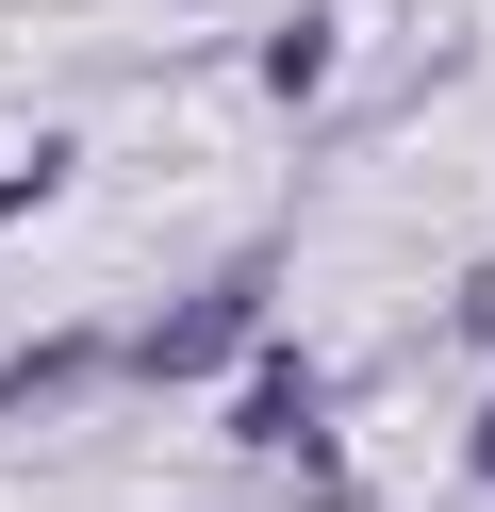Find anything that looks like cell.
<instances>
[{
	"label": "cell",
	"instance_id": "2",
	"mask_svg": "<svg viewBox=\"0 0 495 512\" xmlns=\"http://www.w3.org/2000/svg\"><path fill=\"white\" fill-rule=\"evenodd\" d=\"M479 479H495V430H479Z\"/></svg>",
	"mask_w": 495,
	"mask_h": 512
},
{
	"label": "cell",
	"instance_id": "1",
	"mask_svg": "<svg viewBox=\"0 0 495 512\" xmlns=\"http://www.w3.org/2000/svg\"><path fill=\"white\" fill-rule=\"evenodd\" d=\"M231 331H248V281H231V298H182V314H165V331H149V364L182 380V364H215Z\"/></svg>",
	"mask_w": 495,
	"mask_h": 512
}]
</instances>
